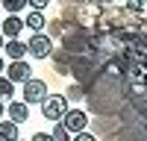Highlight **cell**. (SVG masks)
I'll list each match as a JSON object with an SVG mask.
<instances>
[{
	"mask_svg": "<svg viewBox=\"0 0 147 141\" xmlns=\"http://www.w3.org/2000/svg\"><path fill=\"white\" fill-rule=\"evenodd\" d=\"M53 21L56 74H74L68 97L88 100L112 141H147V0H65ZM50 38V41H53Z\"/></svg>",
	"mask_w": 147,
	"mask_h": 141,
	"instance_id": "1",
	"label": "cell"
},
{
	"mask_svg": "<svg viewBox=\"0 0 147 141\" xmlns=\"http://www.w3.org/2000/svg\"><path fill=\"white\" fill-rule=\"evenodd\" d=\"M68 112V97L65 94H47V97L41 100V115L47 117V121H62V115Z\"/></svg>",
	"mask_w": 147,
	"mask_h": 141,
	"instance_id": "2",
	"label": "cell"
},
{
	"mask_svg": "<svg viewBox=\"0 0 147 141\" xmlns=\"http://www.w3.org/2000/svg\"><path fill=\"white\" fill-rule=\"evenodd\" d=\"M62 129L71 135H80V132H85V126H88V112H82V109H68L65 115H62Z\"/></svg>",
	"mask_w": 147,
	"mask_h": 141,
	"instance_id": "3",
	"label": "cell"
},
{
	"mask_svg": "<svg viewBox=\"0 0 147 141\" xmlns=\"http://www.w3.org/2000/svg\"><path fill=\"white\" fill-rule=\"evenodd\" d=\"M27 53L35 56V59H47L53 53V41H50V35H44V32H35L32 38L27 41Z\"/></svg>",
	"mask_w": 147,
	"mask_h": 141,
	"instance_id": "4",
	"label": "cell"
},
{
	"mask_svg": "<svg viewBox=\"0 0 147 141\" xmlns=\"http://www.w3.org/2000/svg\"><path fill=\"white\" fill-rule=\"evenodd\" d=\"M44 97H47V82L44 79H27L24 82V100L21 103L32 106V103H41Z\"/></svg>",
	"mask_w": 147,
	"mask_h": 141,
	"instance_id": "5",
	"label": "cell"
},
{
	"mask_svg": "<svg viewBox=\"0 0 147 141\" xmlns=\"http://www.w3.org/2000/svg\"><path fill=\"white\" fill-rule=\"evenodd\" d=\"M6 79L15 85V82H27V79H32V68H30V62H9L6 65Z\"/></svg>",
	"mask_w": 147,
	"mask_h": 141,
	"instance_id": "6",
	"label": "cell"
},
{
	"mask_svg": "<svg viewBox=\"0 0 147 141\" xmlns=\"http://www.w3.org/2000/svg\"><path fill=\"white\" fill-rule=\"evenodd\" d=\"M6 115H9L6 121H12V124L18 126V124H24V121L30 117V106H27V103H21V100H12V103L6 106Z\"/></svg>",
	"mask_w": 147,
	"mask_h": 141,
	"instance_id": "7",
	"label": "cell"
},
{
	"mask_svg": "<svg viewBox=\"0 0 147 141\" xmlns=\"http://www.w3.org/2000/svg\"><path fill=\"white\" fill-rule=\"evenodd\" d=\"M21 30H24V21L18 18V15H9L6 21H0V35H3V38H18L21 35Z\"/></svg>",
	"mask_w": 147,
	"mask_h": 141,
	"instance_id": "8",
	"label": "cell"
},
{
	"mask_svg": "<svg viewBox=\"0 0 147 141\" xmlns=\"http://www.w3.org/2000/svg\"><path fill=\"white\" fill-rule=\"evenodd\" d=\"M3 50H6V56L12 59V62H21V59L27 56V44L18 41V38H12V41H3Z\"/></svg>",
	"mask_w": 147,
	"mask_h": 141,
	"instance_id": "9",
	"label": "cell"
},
{
	"mask_svg": "<svg viewBox=\"0 0 147 141\" xmlns=\"http://www.w3.org/2000/svg\"><path fill=\"white\" fill-rule=\"evenodd\" d=\"M24 27H30V30H32V35H35V32H41V30L47 27V21H44L41 12H30V15L24 18Z\"/></svg>",
	"mask_w": 147,
	"mask_h": 141,
	"instance_id": "10",
	"label": "cell"
},
{
	"mask_svg": "<svg viewBox=\"0 0 147 141\" xmlns=\"http://www.w3.org/2000/svg\"><path fill=\"white\" fill-rule=\"evenodd\" d=\"M0 141H18V126L12 121H0Z\"/></svg>",
	"mask_w": 147,
	"mask_h": 141,
	"instance_id": "11",
	"label": "cell"
},
{
	"mask_svg": "<svg viewBox=\"0 0 147 141\" xmlns=\"http://www.w3.org/2000/svg\"><path fill=\"white\" fill-rule=\"evenodd\" d=\"M24 6H27V0H3V9L9 12V15H18Z\"/></svg>",
	"mask_w": 147,
	"mask_h": 141,
	"instance_id": "12",
	"label": "cell"
},
{
	"mask_svg": "<svg viewBox=\"0 0 147 141\" xmlns=\"http://www.w3.org/2000/svg\"><path fill=\"white\" fill-rule=\"evenodd\" d=\"M15 94V85L6 79V77H0V100H6V97H12Z\"/></svg>",
	"mask_w": 147,
	"mask_h": 141,
	"instance_id": "13",
	"label": "cell"
},
{
	"mask_svg": "<svg viewBox=\"0 0 147 141\" xmlns=\"http://www.w3.org/2000/svg\"><path fill=\"white\" fill-rule=\"evenodd\" d=\"M50 138H53V141H71V135H68L65 129H62V124H56V126H53V132H50Z\"/></svg>",
	"mask_w": 147,
	"mask_h": 141,
	"instance_id": "14",
	"label": "cell"
},
{
	"mask_svg": "<svg viewBox=\"0 0 147 141\" xmlns=\"http://www.w3.org/2000/svg\"><path fill=\"white\" fill-rule=\"evenodd\" d=\"M47 3H50V0H27V6H30L32 12H44Z\"/></svg>",
	"mask_w": 147,
	"mask_h": 141,
	"instance_id": "15",
	"label": "cell"
},
{
	"mask_svg": "<svg viewBox=\"0 0 147 141\" xmlns=\"http://www.w3.org/2000/svg\"><path fill=\"white\" fill-rule=\"evenodd\" d=\"M71 141H97L94 135H88V132H80V135H74Z\"/></svg>",
	"mask_w": 147,
	"mask_h": 141,
	"instance_id": "16",
	"label": "cell"
},
{
	"mask_svg": "<svg viewBox=\"0 0 147 141\" xmlns=\"http://www.w3.org/2000/svg\"><path fill=\"white\" fill-rule=\"evenodd\" d=\"M32 141H53V138H50V132H35Z\"/></svg>",
	"mask_w": 147,
	"mask_h": 141,
	"instance_id": "17",
	"label": "cell"
},
{
	"mask_svg": "<svg viewBox=\"0 0 147 141\" xmlns=\"http://www.w3.org/2000/svg\"><path fill=\"white\" fill-rule=\"evenodd\" d=\"M3 70H6V62H3V56H0V74H3Z\"/></svg>",
	"mask_w": 147,
	"mask_h": 141,
	"instance_id": "18",
	"label": "cell"
},
{
	"mask_svg": "<svg viewBox=\"0 0 147 141\" xmlns=\"http://www.w3.org/2000/svg\"><path fill=\"white\" fill-rule=\"evenodd\" d=\"M3 115H6V109H3V103H0V117H3Z\"/></svg>",
	"mask_w": 147,
	"mask_h": 141,
	"instance_id": "19",
	"label": "cell"
},
{
	"mask_svg": "<svg viewBox=\"0 0 147 141\" xmlns=\"http://www.w3.org/2000/svg\"><path fill=\"white\" fill-rule=\"evenodd\" d=\"M0 50H3V35H0Z\"/></svg>",
	"mask_w": 147,
	"mask_h": 141,
	"instance_id": "20",
	"label": "cell"
}]
</instances>
